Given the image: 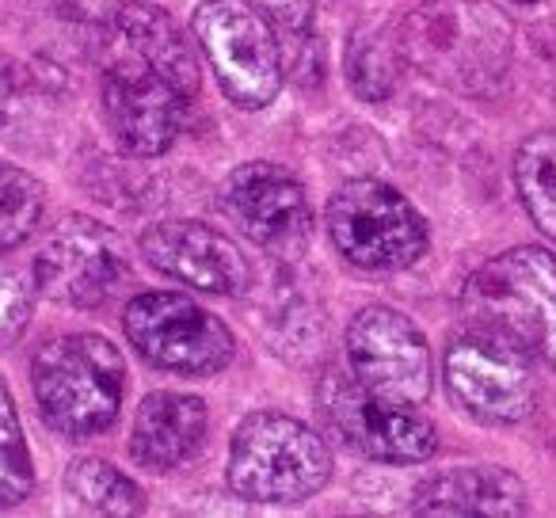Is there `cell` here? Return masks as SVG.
Here are the masks:
<instances>
[{
	"instance_id": "30bf717a",
	"label": "cell",
	"mask_w": 556,
	"mask_h": 518,
	"mask_svg": "<svg viewBox=\"0 0 556 518\" xmlns=\"http://www.w3.org/2000/svg\"><path fill=\"white\" fill-rule=\"evenodd\" d=\"M348 370L370 393L401 404H424L434 386V363L424 332L393 305H366L348 325Z\"/></svg>"
},
{
	"instance_id": "5bb4252c",
	"label": "cell",
	"mask_w": 556,
	"mask_h": 518,
	"mask_svg": "<svg viewBox=\"0 0 556 518\" xmlns=\"http://www.w3.org/2000/svg\"><path fill=\"white\" fill-rule=\"evenodd\" d=\"M103 123L126 156H161L184 126L187 100L146 65H115L100 88Z\"/></svg>"
},
{
	"instance_id": "603a6c76",
	"label": "cell",
	"mask_w": 556,
	"mask_h": 518,
	"mask_svg": "<svg viewBox=\"0 0 556 518\" xmlns=\"http://www.w3.org/2000/svg\"><path fill=\"white\" fill-rule=\"evenodd\" d=\"M35 279L24 267L0 260V348H9L24 336L35 313Z\"/></svg>"
},
{
	"instance_id": "7a4b0ae2",
	"label": "cell",
	"mask_w": 556,
	"mask_h": 518,
	"mask_svg": "<svg viewBox=\"0 0 556 518\" xmlns=\"http://www.w3.org/2000/svg\"><path fill=\"white\" fill-rule=\"evenodd\" d=\"M31 389L50 431L85 442L118 419L126 393V363L111 340L70 332L47 340L31 358Z\"/></svg>"
},
{
	"instance_id": "4fadbf2b",
	"label": "cell",
	"mask_w": 556,
	"mask_h": 518,
	"mask_svg": "<svg viewBox=\"0 0 556 518\" xmlns=\"http://www.w3.org/2000/svg\"><path fill=\"white\" fill-rule=\"evenodd\" d=\"M138 244L153 271H161L172 282L202 290V294L240 298L252 287L248 255L206 222H191V217L156 222L141 232Z\"/></svg>"
},
{
	"instance_id": "ba28073f",
	"label": "cell",
	"mask_w": 556,
	"mask_h": 518,
	"mask_svg": "<svg viewBox=\"0 0 556 518\" xmlns=\"http://www.w3.org/2000/svg\"><path fill=\"white\" fill-rule=\"evenodd\" d=\"M123 332L149 366L184 378L222 374L237 351L232 332L214 313L172 290H149L134 298L123 313Z\"/></svg>"
},
{
	"instance_id": "7402d4cb",
	"label": "cell",
	"mask_w": 556,
	"mask_h": 518,
	"mask_svg": "<svg viewBox=\"0 0 556 518\" xmlns=\"http://www.w3.org/2000/svg\"><path fill=\"white\" fill-rule=\"evenodd\" d=\"M35 492V462L24 439L9 381L0 378V510L20 507Z\"/></svg>"
},
{
	"instance_id": "cb8c5ba5",
	"label": "cell",
	"mask_w": 556,
	"mask_h": 518,
	"mask_svg": "<svg viewBox=\"0 0 556 518\" xmlns=\"http://www.w3.org/2000/svg\"><path fill=\"white\" fill-rule=\"evenodd\" d=\"M35 92V73L0 54V138H12L27 118V100Z\"/></svg>"
},
{
	"instance_id": "9a60e30c",
	"label": "cell",
	"mask_w": 556,
	"mask_h": 518,
	"mask_svg": "<svg viewBox=\"0 0 556 518\" xmlns=\"http://www.w3.org/2000/svg\"><path fill=\"white\" fill-rule=\"evenodd\" d=\"M210 431V412L199 396L156 389L134 412L130 457L149 472H172L191 462Z\"/></svg>"
},
{
	"instance_id": "277c9868",
	"label": "cell",
	"mask_w": 556,
	"mask_h": 518,
	"mask_svg": "<svg viewBox=\"0 0 556 518\" xmlns=\"http://www.w3.org/2000/svg\"><path fill=\"white\" fill-rule=\"evenodd\" d=\"M332 477L325 439L282 412H252L232 434L225 480L244 503H302Z\"/></svg>"
},
{
	"instance_id": "3957f363",
	"label": "cell",
	"mask_w": 556,
	"mask_h": 518,
	"mask_svg": "<svg viewBox=\"0 0 556 518\" xmlns=\"http://www.w3.org/2000/svg\"><path fill=\"white\" fill-rule=\"evenodd\" d=\"M469 325L492 328L522 343L556 370V255L522 244L488 260L462 290Z\"/></svg>"
},
{
	"instance_id": "e0dca14e",
	"label": "cell",
	"mask_w": 556,
	"mask_h": 518,
	"mask_svg": "<svg viewBox=\"0 0 556 518\" xmlns=\"http://www.w3.org/2000/svg\"><path fill=\"white\" fill-rule=\"evenodd\" d=\"M115 27L146 70H153L161 80H168L184 100L199 96L202 85L199 58H194L191 42H187V35L179 31L168 12L153 9V4H141V0H126L115 12Z\"/></svg>"
},
{
	"instance_id": "6da1fadb",
	"label": "cell",
	"mask_w": 556,
	"mask_h": 518,
	"mask_svg": "<svg viewBox=\"0 0 556 518\" xmlns=\"http://www.w3.org/2000/svg\"><path fill=\"white\" fill-rule=\"evenodd\" d=\"M404 65L465 96H488L510 70V20L484 0H427L401 27Z\"/></svg>"
},
{
	"instance_id": "5b68a950",
	"label": "cell",
	"mask_w": 556,
	"mask_h": 518,
	"mask_svg": "<svg viewBox=\"0 0 556 518\" xmlns=\"http://www.w3.org/2000/svg\"><path fill=\"white\" fill-rule=\"evenodd\" d=\"M328 237L363 271H404L427 252V222L396 187L351 179L328 199Z\"/></svg>"
},
{
	"instance_id": "d6986e66",
	"label": "cell",
	"mask_w": 556,
	"mask_h": 518,
	"mask_svg": "<svg viewBox=\"0 0 556 518\" xmlns=\"http://www.w3.org/2000/svg\"><path fill=\"white\" fill-rule=\"evenodd\" d=\"M65 495L88 515H141V488L103 457H77L65 469Z\"/></svg>"
},
{
	"instance_id": "2e32d148",
	"label": "cell",
	"mask_w": 556,
	"mask_h": 518,
	"mask_svg": "<svg viewBox=\"0 0 556 518\" xmlns=\"http://www.w3.org/2000/svg\"><path fill=\"white\" fill-rule=\"evenodd\" d=\"M416 515H488L522 518L530 515V488L503 465H462L416 488Z\"/></svg>"
},
{
	"instance_id": "8fae6325",
	"label": "cell",
	"mask_w": 556,
	"mask_h": 518,
	"mask_svg": "<svg viewBox=\"0 0 556 518\" xmlns=\"http://www.w3.org/2000/svg\"><path fill=\"white\" fill-rule=\"evenodd\" d=\"M126 271L123 240L92 217H65L31 264L35 290L73 309H100Z\"/></svg>"
},
{
	"instance_id": "44dd1931",
	"label": "cell",
	"mask_w": 556,
	"mask_h": 518,
	"mask_svg": "<svg viewBox=\"0 0 556 518\" xmlns=\"http://www.w3.org/2000/svg\"><path fill=\"white\" fill-rule=\"evenodd\" d=\"M47 210V187L27 168L0 161V255L20 248Z\"/></svg>"
},
{
	"instance_id": "ac0fdd59",
	"label": "cell",
	"mask_w": 556,
	"mask_h": 518,
	"mask_svg": "<svg viewBox=\"0 0 556 518\" xmlns=\"http://www.w3.org/2000/svg\"><path fill=\"white\" fill-rule=\"evenodd\" d=\"M404 73L401 39L386 27H358L348 42V80L358 100L386 103L396 92Z\"/></svg>"
},
{
	"instance_id": "7c38bea8",
	"label": "cell",
	"mask_w": 556,
	"mask_h": 518,
	"mask_svg": "<svg viewBox=\"0 0 556 518\" xmlns=\"http://www.w3.org/2000/svg\"><path fill=\"white\" fill-rule=\"evenodd\" d=\"M217 206L263 252L290 255L309 237L305 187L278 164L252 161L232 168L222 184Z\"/></svg>"
},
{
	"instance_id": "484cf974",
	"label": "cell",
	"mask_w": 556,
	"mask_h": 518,
	"mask_svg": "<svg viewBox=\"0 0 556 518\" xmlns=\"http://www.w3.org/2000/svg\"><path fill=\"white\" fill-rule=\"evenodd\" d=\"M510 4H538V0H510Z\"/></svg>"
},
{
	"instance_id": "d4e9b609",
	"label": "cell",
	"mask_w": 556,
	"mask_h": 518,
	"mask_svg": "<svg viewBox=\"0 0 556 518\" xmlns=\"http://www.w3.org/2000/svg\"><path fill=\"white\" fill-rule=\"evenodd\" d=\"M248 4L282 35H309L317 24V0H248Z\"/></svg>"
},
{
	"instance_id": "8992f818",
	"label": "cell",
	"mask_w": 556,
	"mask_h": 518,
	"mask_svg": "<svg viewBox=\"0 0 556 518\" xmlns=\"http://www.w3.org/2000/svg\"><path fill=\"white\" fill-rule=\"evenodd\" d=\"M446 393L462 412L492 427L518 424L538 404L533 355L510 336L469 325L442 358Z\"/></svg>"
},
{
	"instance_id": "52a82bcc",
	"label": "cell",
	"mask_w": 556,
	"mask_h": 518,
	"mask_svg": "<svg viewBox=\"0 0 556 518\" xmlns=\"http://www.w3.org/2000/svg\"><path fill=\"white\" fill-rule=\"evenodd\" d=\"M317 404L328 431L370 462L416 465L439 450V431L416 404L370 393L351 370H325Z\"/></svg>"
},
{
	"instance_id": "ffe728a7",
	"label": "cell",
	"mask_w": 556,
	"mask_h": 518,
	"mask_svg": "<svg viewBox=\"0 0 556 518\" xmlns=\"http://www.w3.org/2000/svg\"><path fill=\"white\" fill-rule=\"evenodd\" d=\"M515 187L530 222L556 244V134L541 130L518 146Z\"/></svg>"
},
{
	"instance_id": "9c48e42d",
	"label": "cell",
	"mask_w": 556,
	"mask_h": 518,
	"mask_svg": "<svg viewBox=\"0 0 556 518\" xmlns=\"http://www.w3.org/2000/svg\"><path fill=\"white\" fill-rule=\"evenodd\" d=\"M194 39L240 111H263L282 88V54L270 24L244 0H202L194 9Z\"/></svg>"
}]
</instances>
